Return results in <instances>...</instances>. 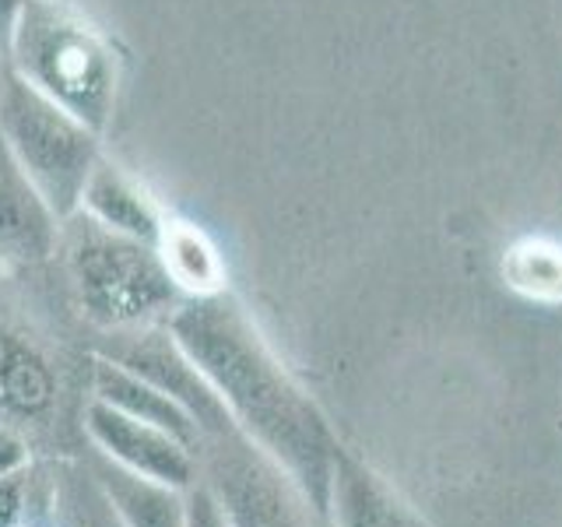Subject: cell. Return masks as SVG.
Listing matches in <instances>:
<instances>
[{
    "label": "cell",
    "instance_id": "7a4b0ae2",
    "mask_svg": "<svg viewBox=\"0 0 562 527\" xmlns=\"http://www.w3.org/2000/svg\"><path fill=\"white\" fill-rule=\"evenodd\" d=\"M8 64L95 134L110 127L120 81L113 46L64 0H25L8 40Z\"/></svg>",
    "mask_w": 562,
    "mask_h": 527
},
{
    "label": "cell",
    "instance_id": "6da1fadb",
    "mask_svg": "<svg viewBox=\"0 0 562 527\" xmlns=\"http://www.w3.org/2000/svg\"><path fill=\"white\" fill-rule=\"evenodd\" d=\"M169 334L215 386L236 429L285 468L327 520L341 444L316 401L281 369L250 313L228 292L183 299L169 313Z\"/></svg>",
    "mask_w": 562,
    "mask_h": 527
},
{
    "label": "cell",
    "instance_id": "7c38bea8",
    "mask_svg": "<svg viewBox=\"0 0 562 527\" xmlns=\"http://www.w3.org/2000/svg\"><path fill=\"white\" fill-rule=\"evenodd\" d=\"M95 482L120 527H187L183 489L140 479V474L123 471L105 457L95 471Z\"/></svg>",
    "mask_w": 562,
    "mask_h": 527
},
{
    "label": "cell",
    "instance_id": "277c9868",
    "mask_svg": "<svg viewBox=\"0 0 562 527\" xmlns=\"http://www.w3.org/2000/svg\"><path fill=\"white\" fill-rule=\"evenodd\" d=\"M78 218L67 228L64 250L81 306L95 324L123 330L180 306L183 295L151 243L110 233L81 211Z\"/></svg>",
    "mask_w": 562,
    "mask_h": 527
},
{
    "label": "cell",
    "instance_id": "d6986e66",
    "mask_svg": "<svg viewBox=\"0 0 562 527\" xmlns=\"http://www.w3.org/2000/svg\"><path fill=\"white\" fill-rule=\"evenodd\" d=\"M22 8H25V0H0V43L4 46L11 40V29L18 22V14H22Z\"/></svg>",
    "mask_w": 562,
    "mask_h": 527
},
{
    "label": "cell",
    "instance_id": "3957f363",
    "mask_svg": "<svg viewBox=\"0 0 562 527\" xmlns=\"http://www.w3.org/2000/svg\"><path fill=\"white\" fill-rule=\"evenodd\" d=\"M0 137L53 208V215L60 222L75 218L88 176L102 158V134L43 92H35L8 64V75L0 81Z\"/></svg>",
    "mask_w": 562,
    "mask_h": 527
},
{
    "label": "cell",
    "instance_id": "4fadbf2b",
    "mask_svg": "<svg viewBox=\"0 0 562 527\" xmlns=\"http://www.w3.org/2000/svg\"><path fill=\"white\" fill-rule=\"evenodd\" d=\"M155 250L162 257L166 271L172 278V285L180 289V295L201 299V295L225 292V264L215 250V243H211L198 225L180 222V218H166Z\"/></svg>",
    "mask_w": 562,
    "mask_h": 527
},
{
    "label": "cell",
    "instance_id": "9c48e42d",
    "mask_svg": "<svg viewBox=\"0 0 562 527\" xmlns=\"http://www.w3.org/2000/svg\"><path fill=\"white\" fill-rule=\"evenodd\" d=\"M330 527H429L351 450H338L330 479Z\"/></svg>",
    "mask_w": 562,
    "mask_h": 527
},
{
    "label": "cell",
    "instance_id": "30bf717a",
    "mask_svg": "<svg viewBox=\"0 0 562 527\" xmlns=\"http://www.w3.org/2000/svg\"><path fill=\"white\" fill-rule=\"evenodd\" d=\"M81 215L92 218L95 225L110 228V233L131 236L140 243H158L166 215L158 211L155 198L140 187L137 176H131L123 166L99 158L92 176H88L85 193H81Z\"/></svg>",
    "mask_w": 562,
    "mask_h": 527
},
{
    "label": "cell",
    "instance_id": "e0dca14e",
    "mask_svg": "<svg viewBox=\"0 0 562 527\" xmlns=\"http://www.w3.org/2000/svg\"><path fill=\"white\" fill-rule=\"evenodd\" d=\"M29 474H14V479L0 482V527H18L29 514Z\"/></svg>",
    "mask_w": 562,
    "mask_h": 527
},
{
    "label": "cell",
    "instance_id": "44dd1931",
    "mask_svg": "<svg viewBox=\"0 0 562 527\" xmlns=\"http://www.w3.org/2000/svg\"><path fill=\"white\" fill-rule=\"evenodd\" d=\"M18 527H43V524H25V520H22V524H18Z\"/></svg>",
    "mask_w": 562,
    "mask_h": 527
},
{
    "label": "cell",
    "instance_id": "8992f818",
    "mask_svg": "<svg viewBox=\"0 0 562 527\" xmlns=\"http://www.w3.org/2000/svg\"><path fill=\"white\" fill-rule=\"evenodd\" d=\"M85 433L99 447V457L113 461L123 471L140 474V479L162 482L183 492L201 479L198 450L187 447L183 439H176L166 429L123 415L120 408L99 397L88 401L85 408Z\"/></svg>",
    "mask_w": 562,
    "mask_h": 527
},
{
    "label": "cell",
    "instance_id": "5bb4252c",
    "mask_svg": "<svg viewBox=\"0 0 562 527\" xmlns=\"http://www.w3.org/2000/svg\"><path fill=\"white\" fill-rule=\"evenodd\" d=\"M53 397V373L32 348L0 330V408L32 415Z\"/></svg>",
    "mask_w": 562,
    "mask_h": 527
},
{
    "label": "cell",
    "instance_id": "5b68a950",
    "mask_svg": "<svg viewBox=\"0 0 562 527\" xmlns=\"http://www.w3.org/2000/svg\"><path fill=\"white\" fill-rule=\"evenodd\" d=\"M211 444L207 485L218 492L233 527H330L292 482V474L274 464L239 429H228Z\"/></svg>",
    "mask_w": 562,
    "mask_h": 527
},
{
    "label": "cell",
    "instance_id": "8fae6325",
    "mask_svg": "<svg viewBox=\"0 0 562 527\" xmlns=\"http://www.w3.org/2000/svg\"><path fill=\"white\" fill-rule=\"evenodd\" d=\"M92 397L113 404L123 415L148 422V426H158L172 433L176 439H183L187 447L204 450V436L198 429V422L187 415L183 404H176L162 386H155L151 380H145L134 369H127L116 359H99L95 373H92Z\"/></svg>",
    "mask_w": 562,
    "mask_h": 527
},
{
    "label": "cell",
    "instance_id": "ba28073f",
    "mask_svg": "<svg viewBox=\"0 0 562 527\" xmlns=\"http://www.w3.org/2000/svg\"><path fill=\"white\" fill-rule=\"evenodd\" d=\"M57 243L60 218L0 137V254L22 264H40L57 250Z\"/></svg>",
    "mask_w": 562,
    "mask_h": 527
},
{
    "label": "cell",
    "instance_id": "ac0fdd59",
    "mask_svg": "<svg viewBox=\"0 0 562 527\" xmlns=\"http://www.w3.org/2000/svg\"><path fill=\"white\" fill-rule=\"evenodd\" d=\"M29 471V447L22 444V436L0 426V482L14 479V474Z\"/></svg>",
    "mask_w": 562,
    "mask_h": 527
},
{
    "label": "cell",
    "instance_id": "52a82bcc",
    "mask_svg": "<svg viewBox=\"0 0 562 527\" xmlns=\"http://www.w3.org/2000/svg\"><path fill=\"white\" fill-rule=\"evenodd\" d=\"M110 359L134 369V373L151 380L155 386H162L176 404H183L187 415L198 422L204 439H215L228 429H236V422L222 404V397L215 394V386L187 359V351L172 341V334H148V338L127 345V351Z\"/></svg>",
    "mask_w": 562,
    "mask_h": 527
},
{
    "label": "cell",
    "instance_id": "9a60e30c",
    "mask_svg": "<svg viewBox=\"0 0 562 527\" xmlns=\"http://www.w3.org/2000/svg\"><path fill=\"white\" fill-rule=\"evenodd\" d=\"M503 274L517 292L559 303L562 299V243L541 239V236H527L514 243L503 260Z\"/></svg>",
    "mask_w": 562,
    "mask_h": 527
},
{
    "label": "cell",
    "instance_id": "2e32d148",
    "mask_svg": "<svg viewBox=\"0 0 562 527\" xmlns=\"http://www.w3.org/2000/svg\"><path fill=\"white\" fill-rule=\"evenodd\" d=\"M187 527H233V520L225 514V503L207 485V479H198L187 489Z\"/></svg>",
    "mask_w": 562,
    "mask_h": 527
},
{
    "label": "cell",
    "instance_id": "ffe728a7",
    "mask_svg": "<svg viewBox=\"0 0 562 527\" xmlns=\"http://www.w3.org/2000/svg\"><path fill=\"white\" fill-rule=\"evenodd\" d=\"M4 75H8V46L0 43V81H4Z\"/></svg>",
    "mask_w": 562,
    "mask_h": 527
}]
</instances>
